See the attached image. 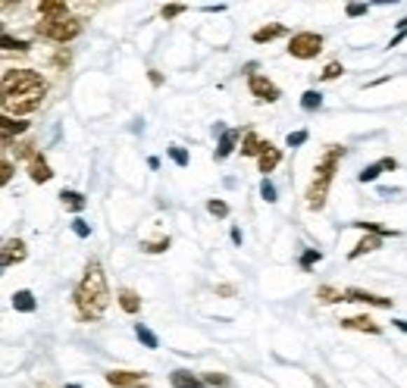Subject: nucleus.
Returning <instances> with one entry per match:
<instances>
[{
  "mask_svg": "<svg viewBox=\"0 0 407 388\" xmlns=\"http://www.w3.org/2000/svg\"><path fill=\"white\" fill-rule=\"evenodd\" d=\"M25 132H29V123H25V119L0 116V141H4V147H13V144H16L13 138H16V135H25Z\"/></svg>",
  "mask_w": 407,
  "mask_h": 388,
  "instance_id": "nucleus-10",
  "label": "nucleus"
},
{
  "mask_svg": "<svg viewBox=\"0 0 407 388\" xmlns=\"http://www.w3.org/2000/svg\"><path fill=\"white\" fill-rule=\"evenodd\" d=\"M104 379L110 388H148V373L135 370H110L104 373Z\"/></svg>",
  "mask_w": 407,
  "mask_h": 388,
  "instance_id": "nucleus-6",
  "label": "nucleus"
},
{
  "mask_svg": "<svg viewBox=\"0 0 407 388\" xmlns=\"http://www.w3.org/2000/svg\"><path fill=\"white\" fill-rule=\"evenodd\" d=\"M279 163H282V151H279V147H273V144H266V151L257 157V169L263 172V179H266V172H273Z\"/></svg>",
  "mask_w": 407,
  "mask_h": 388,
  "instance_id": "nucleus-15",
  "label": "nucleus"
},
{
  "mask_svg": "<svg viewBox=\"0 0 407 388\" xmlns=\"http://www.w3.org/2000/svg\"><path fill=\"white\" fill-rule=\"evenodd\" d=\"M266 144H270V141H260L254 132H244V138H242V153H244V157H260V153L266 151Z\"/></svg>",
  "mask_w": 407,
  "mask_h": 388,
  "instance_id": "nucleus-23",
  "label": "nucleus"
},
{
  "mask_svg": "<svg viewBox=\"0 0 407 388\" xmlns=\"http://www.w3.org/2000/svg\"><path fill=\"white\" fill-rule=\"evenodd\" d=\"M166 153H170V160H172V163H176V166H182V169L191 163L188 151H185V147H179V144H170V147H166Z\"/></svg>",
  "mask_w": 407,
  "mask_h": 388,
  "instance_id": "nucleus-30",
  "label": "nucleus"
},
{
  "mask_svg": "<svg viewBox=\"0 0 407 388\" xmlns=\"http://www.w3.org/2000/svg\"><path fill=\"white\" fill-rule=\"evenodd\" d=\"M319 106H323V95H319L317 88L304 91V95H301V110H307V113H317Z\"/></svg>",
  "mask_w": 407,
  "mask_h": 388,
  "instance_id": "nucleus-25",
  "label": "nucleus"
},
{
  "mask_svg": "<svg viewBox=\"0 0 407 388\" xmlns=\"http://www.w3.org/2000/svg\"><path fill=\"white\" fill-rule=\"evenodd\" d=\"M38 13L44 16V22L66 19V16H69V4H66V0H41V4H38Z\"/></svg>",
  "mask_w": 407,
  "mask_h": 388,
  "instance_id": "nucleus-14",
  "label": "nucleus"
},
{
  "mask_svg": "<svg viewBox=\"0 0 407 388\" xmlns=\"http://www.w3.org/2000/svg\"><path fill=\"white\" fill-rule=\"evenodd\" d=\"M170 235H163V238H157V242H142V251L144 254H166L170 251Z\"/></svg>",
  "mask_w": 407,
  "mask_h": 388,
  "instance_id": "nucleus-31",
  "label": "nucleus"
},
{
  "mask_svg": "<svg viewBox=\"0 0 407 388\" xmlns=\"http://www.w3.org/2000/svg\"><path fill=\"white\" fill-rule=\"evenodd\" d=\"M348 226L364 229L366 235H379V238H395L398 235V229H389V226H379V223H366V219H354V223H348Z\"/></svg>",
  "mask_w": 407,
  "mask_h": 388,
  "instance_id": "nucleus-20",
  "label": "nucleus"
},
{
  "mask_svg": "<svg viewBox=\"0 0 407 388\" xmlns=\"http://www.w3.org/2000/svg\"><path fill=\"white\" fill-rule=\"evenodd\" d=\"M29 179L35 185H44V182H50V179H53V169H50L48 160H44V153H35V157L29 160Z\"/></svg>",
  "mask_w": 407,
  "mask_h": 388,
  "instance_id": "nucleus-12",
  "label": "nucleus"
},
{
  "mask_svg": "<svg viewBox=\"0 0 407 388\" xmlns=\"http://www.w3.org/2000/svg\"><path fill=\"white\" fill-rule=\"evenodd\" d=\"M282 35H285V25L273 22V25H263V29H257L254 35H251V41H254V44H270V41H276V38H282Z\"/></svg>",
  "mask_w": 407,
  "mask_h": 388,
  "instance_id": "nucleus-19",
  "label": "nucleus"
},
{
  "mask_svg": "<svg viewBox=\"0 0 407 388\" xmlns=\"http://www.w3.org/2000/svg\"><path fill=\"white\" fill-rule=\"evenodd\" d=\"M25 257H29V247H25L22 238H6L4 247H0V266H4V270L22 263Z\"/></svg>",
  "mask_w": 407,
  "mask_h": 388,
  "instance_id": "nucleus-8",
  "label": "nucleus"
},
{
  "mask_svg": "<svg viewBox=\"0 0 407 388\" xmlns=\"http://www.w3.org/2000/svg\"><path fill=\"white\" fill-rule=\"evenodd\" d=\"M307 138H310V132H307V129H298V132H289L285 144H289V147H301V144H307Z\"/></svg>",
  "mask_w": 407,
  "mask_h": 388,
  "instance_id": "nucleus-36",
  "label": "nucleus"
},
{
  "mask_svg": "<svg viewBox=\"0 0 407 388\" xmlns=\"http://www.w3.org/2000/svg\"><path fill=\"white\" fill-rule=\"evenodd\" d=\"M392 323H395L398 332H407V319H392Z\"/></svg>",
  "mask_w": 407,
  "mask_h": 388,
  "instance_id": "nucleus-47",
  "label": "nucleus"
},
{
  "mask_svg": "<svg viewBox=\"0 0 407 388\" xmlns=\"http://www.w3.org/2000/svg\"><path fill=\"white\" fill-rule=\"evenodd\" d=\"M38 35L53 44H69L82 35V19L66 16V19H53V22H41L38 25Z\"/></svg>",
  "mask_w": 407,
  "mask_h": 388,
  "instance_id": "nucleus-4",
  "label": "nucleus"
},
{
  "mask_svg": "<svg viewBox=\"0 0 407 388\" xmlns=\"http://www.w3.org/2000/svg\"><path fill=\"white\" fill-rule=\"evenodd\" d=\"M204 10H207V13H223V10H226V4H207Z\"/></svg>",
  "mask_w": 407,
  "mask_h": 388,
  "instance_id": "nucleus-45",
  "label": "nucleus"
},
{
  "mask_svg": "<svg viewBox=\"0 0 407 388\" xmlns=\"http://www.w3.org/2000/svg\"><path fill=\"white\" fill-rule=\"evenodd\" d=\"M379 247H382V238H379V235H364V238H360V242L348 251V260H360L364 254H373V251H379Z\"/></svg>",
  "mask_w": 407,
  "mask_h": 388,
  "instance_id": "nucleus-16",
  "label": "nucleus"
},
{
  "mask_svg": "<svg viewBox=\"0 0 407 388\" xmlns=\"http://www.w3.org/2000/svg\"><path fill=\"white\" fill-rule=\"evenodd\" d=\"M319 50H323V35H317V32H298L289 41V53L295 60H313Z\"/></svg>",
  "mask_w": 407,
  "mask_h": 388,
  "instance_id": "nucleus-5",
  "label": "nucleus"
},
{
  "mask_svg": "<svg viewBox=\"0 0 407 388\" xmlns=\"http://www.w3.org/2000/svg\"><path fill=\"white\" fill-rule=\"evenodd\" d=\"M204 385L207 388H232V379L226 373H204Z\"/></svg>",
  "mask_w": 407,
  "mask_h": 388,
  "instance_id": "nucleus-29",
  "label": "nucleus"
},
{
  "mask_svg": "<svg viewBox=\"0 0 407 388\" xmlns=\"http://www.w3.org/2000/svg\"><path fill=\"white\" fill-rule=\"evenodd\" d=\"M345 76V66L338 63V60H332V63H326V69L319 72V82H336V78Z\"/></svg>",
  "mask_w": 407,
  "mask_h": 388,
  "instance_id": "nucleus-28",
  "label": "nucleus"
},
{
  "mask_svg": "<svg viewBox=\"0 0 407 388\" xmlns=\"http://www.w3.org/2000/svg\"><path fill=\"white\" fill-rule=\"evenodd\" d=\"M4 50H29V41H19V38H13V35H4Z\"/></svg>",
  "mask_w": 407,
  "mask_h": 388,
  "instance_id": "nucleus-38",
  "label": "nucleus"
},
{
  "mask_svg": "<svg viewBox=\"0 0 407 388\" xmlns=\"http://www.w3.org/2000/svg\"><path fill=\"white\" fill-rule=\"evenodd\" d=\"M345 147L342 144H329V151L319 157V163L313 166V182L307 188V210H323L326 207V198H329V188H332V179H336V169L338 163L345 160Z\"/></svg>",
  "mask_w": 407,
  "mask_h": 388,
  "instance_id": "nucleus-3",
  "label": "nucleus"
},
{
  "mask_svg": "<svg viewBox=\"0 0 407 388\" xmlns=\"http://www.w3.org/2000/svg\"><path fill=\"white\" fill-rule=\"evenodd\" d=\"M366 10H370V6H366V4H348V6H345V13H348V19L366 16Z\"/></svg>",
  "mask_w": 407,
  "mask_h": 388,
  "instance_id": "nucleus-40",
  "label": "nucleus"
},
{
  "mask_svg": "<svg viewBox=\"0 0 407 388\" xmlns=\"http://www.w3.org/2000/svg\"><path fill=\"white\" fill-rule=\"evenodd\" d=\"M116 300H119V307H123L125 313H138V310H142V294L132 291V289H119Z\"/></svg>",
  "mask_w": 407,
  "mask_h": 388,
  "instance_id": "nucleus-21",
  "label": "nucleus"
},
{
  "mask_svg": "<svg viewBox=\"0 0 407 388\" xmlns=\"http://www.w3.org/2000/svg\"><path fill=\"white\" fill-rule=\"evenodd\" d=\"M135 338L142 341L144 347H151V351H153V347H160L157 335H153V332H151V329H148V326H144V323H135Z\"/></svg>",
  "mask_w": 407,
  "mask_h": 388,
  "instance_id": "nucleus-27",
  "label": "nucleus"
},
{
  "mask_svg": "<svg viewBox=\"0 0 407 388\" xmlns=\"http://www.w3.org/2000/svg\"><path fill=\"white\" fill-rule=\"evenodd\" d=\"M48 85H44L41 72L32 69H6L4 72V116H29V113L41 110Z\"/></svg>",
  "mask_w": 407,
  "mask_h": 388,
  "instance_id": "nucleus-1",
  "label": "nucleus"
},
{
  "mask_svg": "<svg viewBox=\"0 0 407 388\" xmlns=\"http://www.w3.org/2000/svg\"><path fill=\"white\" fill-rule=\"evenodd\" d=\"M248 91H251V95H254L257 100H263V104H276V100L282 97L279 85H273L270 78H266V76H257V72L248 78Z\"/></svg>",
  "mask_w": 407,
  "mask_h": 388,
  "instance_id": "nucleus-7",
  "label": "nucleus"
},
{
  "mask_svg": "<svg viewBox=\"0 0 407 388\" xmlns=\"http://www.w3.org/2000/svg\"><path fill=\"white\" fill-rule=\"evenodd\" d=\"M379 172H385L382 169V163H370V166H364V169H360L357 172V182H376V179H379Z\"/></svg>",
  "mask_w": 407,
  "mask_h": 388,
  "instance_id": "nucleus-32",
  "label": "nucleus"
},
{
  "mask_svg": "<svg viewBox=\"0 0 407 388\" xmlns=\"http://www.w3.org/2000/svg\"><path fill=\"white\" fill-rule=\"evenodd\" d=\"M13 310H16V313H35V310H38L35 294H32L29 289L13 291Z\"/></svg>",
  "mask_w": 407,
  "mask_h": 388,
  "instance_id": "nucleus-18",
  "label": "nucleus"
},
{
  "mask_svg": "<svg viewBox=\"0 0 407 388\" xmlns=\"http://www.w3.org/2000/svg\"><path fill=\"white\" fill-rule=\"evenodd\" d=\"M216 294H219V298H235L238 289H235V285H216Z\"/></svg>",
  "mask_w": 407,
  "mask_h": 388,
  "instance_id": "nucleus-42",
  "label": "nucleus"
},
{
  "mask_svg": "<svg viewBox=\"0 0 407 388\" xmlns=\"http://www.w3.org/2000/svg\"><path fill=\"white\" fill-rule=\"evenodd\" d=\"M232 242H235V244H242V242H244V235H242V229H238V226L232 229Z\"/></svg>",
  "mask_w": 407,
  "mask_h": 388,
  "instance_id": "nucleus-46",
  "label": "nucleus"
},
{
  "mask_svg": "<svg viewBox=\"0 0 407 388\" xmlns=\"http://www.w3.org/2000/svg\"><path fill=\"white\" fill-rule=\"evenodd\" d=\"M319 260H323V251H317V247H307V251L301 254V270L310 272L313 263H319Z\"/></svg>",
  "mask_w": 407,
  "mask_h": 388,
  "instance_id": "nucleus-33",
  "label": "nucleus"
},
{
  "mask_svg": "<svg viewBox=\"0 0 407 388\" xmlns=\"http://www.w3.org/2000/svg\"><path fill=\"white\" fill-rule=\"evenodd\" d=\"M242 132L238 129H226L223 135H219V144H216V151H213V157L216 160H226V157H232L235 153V147H238V141H242Z\"/></svg>",
  "mask_w": 407,
  "mask_h": 388,
  "instance_id": "nucleus-11",
  "label": "nucleus"
},
{
  "mask_svg": "<svg viewBox=\"0 0 407 388\" xmlns=\"http://www.w3.org/2000/svg\"><path fill=\"white\" fill-rule=\"evenodd\" d=\"M379 163H382V169H392V172L398 169V160H395V157H382Z\"/></svg>",
  "mask_w": 407,
  "mask_h": 388,
  "instance_id": "nucleus-43",
  "label": "nucleus"
},
{
  "mask_svg": "<svg viewBox=\"0 0 407 388\" xmlns=\"http://www.w3.org/2000/svg\"><path fill=\"white\" fill-rule=\"evenodd\" d=\"M151 85H153V88H160V85H163V76H160L157 69H151Z\"/></svg>",
  "mask_w": 407,
  "mask_h": 388,
  "instance_id": "nucleus-44",
  "label": "nucleus"
},
{
  "mask_svg": "<svg viewBox=\"0 0 407 388\" xmlns=\"http://www.w3.org/2000/svg\"><path fill=\"white\" fill-rule=\"evenodd\" d=\"M66 388H82V385H76V382H69V385H66Z\"/></svg>",
  "mask_w": 407,
  "mask_h": 388,
  "instance_id": "nucleus-48",
  "label": "nucleus"
},
{
  "mask_svg": "<svg viewBox=\"0 0 407 388\" xmlns=\"http://www.w3.org/2000/svg\"><path fill=\"white\" fill-rule=\"evenodd\" d=\"M72 304H76L78 319H85V323L104 317V310L110 307V289H106L104 266L97 263V260H91V263L85 266V276H82V282L76 285Z\"/></svg>",
  "mask_w": 407,
  "mask_h": 388,
  "instance_id": "nucleus-2",
  "label": "nucleus"
},
{
  "mask_svg": "<svg viewBox=\"0 0 407 388\" xmlns=\"http://www.w3.org/2000/svg\"><path fill=\"white\" fill-rule=\"evenodd\" d=\"M170 385L172 388H207L204 379H198L195 373H188V370H172L170 373Z\"/></svg>",
  "mask_w": 407,
  "mask_h": 388,
  "instance_id": "nucleus-17",
  "label": "nucleus"
},
{
  "mask_svg": "<svg viewBox=\"0 0 407 388\" xmlns=\"http://www.w3.org/2000/svg\"><path fill=\"white\" fill-rule=\"evenodd\" d=\"M345 300H354V304H366V307H382V310L395 307V298H382V294H373L364 289H345Z\"/></svg>",
  "mask_w": 407,
  "mask_h": 388,
  "instance_id": "nucleus-9",
  "label": "nucleus"
},
{
  "mask_svg": "<svg viewBox=\"0 0 407 388\" xmlns=\"http://www.w3.org/2000/svg\"><path fill=\"white\" fill-rule=\"evenodd\" d=\"M342 329H354V332H370V335H379V332H382V326L376 323V319L373 317H345L342 319Z\"/></svg>",
  "mask_w": 407,
  "mask_h": 388,
  "instance_id": "nucleus-13",
  "label": "nucleus"
},
{
  "mask_svg": "<svg viewBox=\"0 0 407 388\" xmlns=\"http://www.w3.org/2000/svg\"><path fill=\"white\" fill-rule=\"evenodd\" d=\"M60 200H63V207L72 213H82L85 207H88V198H85L82 191H60Z\"/></svg>",
  "mask_w": 407,
  "mask_h": 388,
  "instance_id": "nucleus-22",
  "label": "nucleus"
},
{
  "mask_svg": "<svg viewBox=\"0 0 407 388\" xmlns=\"http://www.w3.org/2000/svg\"><path fill=\"white\" fill-rule=\"evenodd\" d=\"M10 151L16 153V160H32V157H35V153H41V151H38V144H35V141H16V144L10 147Z\"/></svg>",
  "mask_w": 407,
  "mask_h": 388,
  "instance_id": "nucleus-26",
  "label": "nucleus"
},
{
  "mask_svg": "<svg viewBox=\"0 0 407 388\" xmlns=\"http://www.w3.org/2000/svg\"><path fill=\"white\" fill-rule=\"evenodd\" d=\"M10 179H13V163H10V160H4V166H0V182L10 185Z\"/></svg>",
  "mask_w": 407,
  "mask_h": 388,
  "instance_id": "nucleus-41",
  "label": "nucleus"
},
{
  "mask_svg": "<svg viewBox=\"0 0 407 388\" xmlns=\"http://www.w3.org/2000/svg\"><path fill=\"white\" fill-rule=\"evenodd\" d=\"M260 198H263L266 200V204H276V185H273L270 182V179H263V182H260Z\"/></svg>",
  "mask_w": 407,
  "mask_h": 388,
  "instance_id": "nucleus-35",
  "label": "nucleus"
},
{
  "mask_svg": "<svg viewBox=\"0 0 407 388\" xmlns=\"http://www.w3.org/2000/svg\"><path fill=\"white\" fill-rule=\"evenodd\" d=\"M72 232H76L78 238H88V235H91V226L85 223L82 216H76V219H72Z\"/></svg>",
  "mask_w": 407,
  "mask_h": 388,
  "instance_id": "nucleus-39",
  "label": "nucleus"
},
{
  "mask_svg": "<svg viewBox=\"0 0 407 388\" xmlns=\"http://www.w3.org/2000/svg\"><path fill=\"white\" fill-rule=\"evenodd\" d=\"M185 10H188L185 4H166L163 10H160V16H163V19H176V16H182Z\"/></svg>",
  "mask_w": 407,
  "mask_h": 388,
  "instance_id": "nucleus-37",
  "label": "nucleus"
},
{
  "mask_svg": "<svg viewBox=\"0 0 407 388\" xmlns=\"http://www.w3.org/2000/svg\"><path fill=\"white\" fill-rule=\"evenodd\" d=\"M207 213H210V216H216V219H226V216H229V204H226V200H219V198H213V200H207Z\"/></svg>",
  "mask_w": 407,
  "mask_h": 388,
  "instance_id": "nucleus-34",
  "label": "nucleus"
},
{
  "mask_svg": "<svg viewBox=\"0 0 407 388\" xmlns=\"http://www.w3.org/2000/svg\"><path fill=\"white\" fill-rule=\"evenodd\" d=\"M317 300H319V304H342L345 291L332 289V285H319V289H317Z\"/></svg>",
  "mask_w": 407,
  "mask_h": 388,
  "instance_id": "nucleus-24",
  "label": "nucleus"
}]
</instances>
